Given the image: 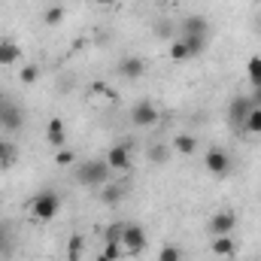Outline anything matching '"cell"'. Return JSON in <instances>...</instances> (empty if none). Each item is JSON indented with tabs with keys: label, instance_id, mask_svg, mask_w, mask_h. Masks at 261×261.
Here are the masks:
<instances>
[{
	"label": "cell",
	"instance_id": "1",
	"mask_svg": "<svg viewBox=\"0 0 261 261\" xmlns=\"http://www.w3.org/2000/svg\"><path fill=\"white\" fill-rule=\"evenodd\" d=\"M110 164H107V158H91V161H82L79 164V170H76V176H79V182L82 186H107L110 182Z\"/></svg>",
	"mask_w": 261,
	"mask_h": 261
},
{
	"label": "cell",
	"instance_id": "2",
	"mask_svg": "<svg viewBox=\"0 0 261 261\" xmlns=\"http://www.w3.org/2000/svg\"><path fill=\"white\" fill-rule=\"evenodd\" d=\"M58 210H61V197L55 195V192H40L31 200V216L37 222H52L58 216Z\"/></svg>",
	"mask_w": 261,
	"mask_h": 261
},
{
	"label": "cell",
	"instance_id": "3",
	"mask_svg": "<svg viewBox=\"0 0 261 261\" xmlns=\"http://www.w3.org/2000/svg\"><path fill=\"white\" fill-rule=\"evenodd\" d=\"M158 119H161V113H158V107L149 103V100H140L137 107H130V125H134V128H155Z\"/></svg>",
	"mask_w": 261,
	"mask_h": 261
},
{
	"label": "cell",
	"instance_id": "4",
	"mask_svg": "<svg viewBox=\"0 0 261 261\" xmlns=\"http://www.w3.org/2000/svg\"><path fill=\"white\" fill-rule=\"evenodd\" d=\"M234 228H237V213H234V210H219V213L210 219V225H206V231H210L213 237H228Z\"/></svg>",
	"mask_w": 261,
	"mask_h": 261
},
{
	"label": "cell",
	"instance_id": "5",
	"mask_svg": "<svg viewBox=\"0 0 261 261\" xmlns=\"http://www.w3.org/2000/svg\"><path fill=\"white\" fill-rule=\"evenodd\" d=\"M122 246L130 255H140L146 249V231L140 225H122Z\"/></svg>",
	"mask_w": 261,
	"mask_h": 261
},
{
	"label": "cell",
	"instance_id": "6",
	"mask_svg": "<svg viewBox=\"0 0 261 261\" xmlns=\"http://www.w3.org/2000/svg\"><path fill=\"white\" fill-rule=\"evenodd\" d=\"M203 167H206L213 176H225V173H231V158H228V152H222V149H210V152L203 155Z\"/></svg>",
	"mask_w": 261,
	"mask_h": 261
},
{
	"label": "cell",
	"instance_id": "7",
	"mask_svg": "<svg viewBox=\"0 0 261 261\" xmlns=\"http://www.w3.org/2000/svg\"><path fill=\"white\" fill-rule=\"evenodd\" d=\"M88 100H91V103L100 100L103 107H116V103H119V94H116L107 82H91V88H88Z\"/></svg>",
	"mask_w": 261,
	"mask_h": 261
},
{
	"label": "cell",
	"instance_id": "8",
	"mask_svg": "<svg viewBox=\"0 0 261 261\" xmlns=\"http://www.w3.org/2000/svg\"><path fill=\"white\" fill-rule=\"evenodd\" d=\"M107 164H110V170H119V173L130 170V149L128 146H113L107 152Z\"/></svg>",
	"mask_w": 261,
	"mask_h": 261
},
{
	"label": "cell",
	"instance_id": "9",
	"mask_svg": "<svg viewBox=\"0 0 261 261\" xmlns=\"http://www.w3.org/2000/svg\"><path fill=\"white\" fill-rule=\"evenodd\" d=\"M46 140H49V146L52 149H61V146H67V125L64 119H49V125H46Z\"/></svg>",
	"mask_w": 261,
	"mask_h": 261
},
{
	"label": "cell",
	"instance_id": "10",
	"mask_svg": "<svg viewBox=\"0 0 261 261\" xmlns=\"http://www.w3.org/2000/svg\"><path fill=\"white\" fill-rule=\"evenodd\" d=\"M0 125H6L9 130H18L24 125V113H21V107L18 103H3V113H0Z\"/></svg>",
	"mask_w": 261,
	"mask_h": 261
},
{
	"label": "cell",
	"instance_id": "11",
	"mask_svg": "<svg viewBox=\"0 0 261 261\" xmlns=\"http://www.w3.org/2000/svg\"><path fill=\"white\" fill-rule=\"evenodd\" d=\"M119 73L125 76V79H140L143 73H146V61L143 58H137V55H128V58H122V64H119Z\"/></svg>",
	"mask_w": 261,
	"mask_h": 261
},
{
	"label": "cell",
	"instance_id": "12",
	"mask_svg": "<svg viewBox=\"0 0 261 261\" xmlns=\"http://www.w3.org/2000/svg\"><path fill=\"white\" fill-rule=\"evenodd\" d=\"M18 58H21V49H18V43H12L9 37H3V40H0V67L18 64Z\"/></svg>",
	"mask_w": 261,
	"mask_h": 261
},
{
	"label": "cell",
	"instance_id": "13",
	"mask_svg": "<svg viewBox=\"0 0 261 261\" xmlns=\"http://www.w3.org/2000/svg\"><path fill=\"white\" fill-rule=\"evenodd\" d=\"M206 31H210V24H206L203 15H189L182 21V34L179 37H206Z\"/></svg>",
	"mask_w": 261,
	"mask_h": 261
},
{
	"label": "cell",
	"instance_id": "14",
	"mask_svg": "<svg viewBox=\"0 0 261 261\" xmlns=\"http://www.w3.org/2000/svg\"><path fill=\"white\" fill-rule=\"evenodd\" d=\"M249 110H252V100H249V97H234V100H231V110H228V113H231V122H234L237 128H243V119L249 116Z\"/></svg>",
	"mask_w": 261,
	"mask_h": 261
},
{
	"label": "cell",
	"instance_id": "15",
	"mask_svg": "<svg viewBox=\"0 0 261 261\" xmlns=\"http://www.w3.org/2000/svg\"><path fill=\"white\" fill-rule=\"evenodd\" d=\"M234 252H237V246H234L231 234L228 237H213V255L216 258H231Z\"/></svg>",
	"mask_w": 261,
	"mask_h": 261
},
{
	"label": "cell",
	"instance_id": "16",
	"mask_svg": "<svg viewBox=\"0 0 261 261\" xmlns=\"http://www.w3.org/2000/svg\"><path fill=\"white\" fill-rule=\"evenodd\" d=\"M173 149H176L179 155H195L197 140L192 137V134H176V137H173Z\"/></svg>",
	"mask_w": 261,
	"mask_h": 261
},
{
	"label": "cell",
	"instance_id": "17",
	"mask_svg": "<svg viewBox=\"0 0 261 261\" xmlns=\"http://www.w3.org/2000/svg\"><path fill=\"white\" fill-rule=\"evenodd\" d=\"M192 58V49H189V43L179 37L173 46H170V61H176V64H182V61H189Z\"/></svg>",
	"mask_w": 261,
	"mask_h": 261
},
{
	"label": "cell",
	"instance_id": "18",
	"mask_svg": "<svg viewBox=\"0 0 261 261\" xmlns=\"http://www.w3.org/2000/svg\"><path fill=\"white\" fill-rule=\"evenodd\" d=\"M246 76H249L252 88H258L261 85V55H252V58L246 61Z\"/></svg>",
	"mask_w": 261,
	"mask_h": 261
},
{
	"label": "cell",
	"instance_id": "19",
	"mask_svg": "<svg viewBox=\"0 0 261 261\" xmlns=\"http://www.w3.org/2000/svg\"><path fill=\"white\" fill-rule=\"evenodd\" d=\"M243 130L261 134V107H252V110H249V116L243 119Z\"/></svg>",
	"mask_w": 261,
	"mask_h": 261
},
{
	"label": "cell",
	"instance_id": "20",
	"mask_svg": "<svg viewBox=\"0 0 261 261\" xmlns=\"http://www.w3.org/2000/svg\"><path fill=\"white\" fill-rule=\"evenodd\" d=\"M55 164H58V167H73V164H76V152L67 149V146L55 149Z\"/></svg>",
	"mask_w": 261,
	"mask_h": 261
},
{
	"label": "cell",
	"instance_id": "21",
	"mask_svg": "<svg viewBox=\"0 0 261 261\" xmlns=\"http://www.w3.org/2000/svg\"><path fill=\"white\" fill-rule=\"evenodd\" d=\"M82 249H85V240H82L79 234H73V237H70V246H67V258L79 261L82 258Z\"/></svg>",
	"mask_w": 261,
	"mask_h": 261
},
{
	"label": "cell",
	"instance_id": "22",
	"mask_svg": "<svg viewBox=\"0 0 261 261\" xmlns=\"http://www.w3.org/2000/svg\"><path fill=\"white\" fill-rule=\"evenodd\" d=\"M37 79H40V67L37 64H24L21 67V73H18V82H21V85H34Z\"/></svg>",
	"mask_w": 261,
	"mask_h": 261
},
{
	"label": "cell",
	"instance_id": "23",
	"mask_svg": "<svg viewBox=\"0 0 261 261\" xmlns=\"http://www.w3.org/2000/svg\"><path fill=\"white\" fill-rule=\"evenodd\" d=\"M100 197H103V203H119V200H122V189H119V186H116V182L110 179V182L103 186Z\"/></svg>",
	"mask_w": 261,
	"mask_h": 261
},
{
	"label": "cell",
	"instance_id": "24",
	"mask_svg": "<svg viewBox=\"0 0 261 261\" xmlns=\"http://www.w3.org/2000/svg\"><path fill=\"white\" fill-rule=\"evenodd\" d=\"M43 21H46L49 28H55V24H61V21H64V9H61V6H49V9L43 12Z\"/></svg>",
	"mask_w": 261,
	"mask_h": 261
},
{
	"label": "cell",
	"instance_id": "25",
	"mask_svg": "<svg viewBox=\"0 0 261 261\" xmlns=\"http://www.w3.org/2000/svg\"><path fill=\"white\" fill-rule=\"evenodd\" d=\"M103 255H110L113 261H119L125 255V246H122V240H107L103 243Z\"/></svg>",
	"mask_w": 261,
	"mask_h": 261
},
{
	"label": "cell",
	"instance_id": "26",
	"mask_svg": "<svg viewBox=\"0 0 261 261\" xmlns=\"http://www.w3.org/2000/svg\"><path fill=\"white\" fill-rule=\"evenodd\" d=\"M158 261H182V249L179 246H161V252H158Z\"/></svg>",
	"mask_w": 261,
	"mask_h": 261
},
{
	"label": "cell",
	"instance_id": "27",
	"mask_svg": "<svg viewBox=\"0 0 261 261\" xmlns=\"http://www.w3.org/2000/svg\"><path fill=\"white\" fill-rule=\"evenodd\" d=\"M12 155H15V149H12L6 140H0V164H9V161H12Z\"/></svg>",
	"mask_w": 261,
	"mask_h": 261
},
{
	"label": "cell",
	"instance_id": "28",
	"mask_svg": "<svg viewBox=\"0 0 261 261\" xmlns=\"http://www.w3.org/2000/svg\"><path fill=\"white\" fill-rule=\"evenodd\" d=\"M249 100H252V107H261V85L252 88V97H249Z\"/></svg>",
	"mask_w": 261,
	"mask_h": 261
},
{
	"label": "cell",
	"instance_id": "29",
	"mask_svg": "<svg viewBox=\"0 0 261 261\" xmlns=\"http://www.w3.org/2000/svg\"><path fill=\"white\" fill-rule=\"evenodd\" d=\"M152 158H155V161H164V158H167V155H164V149H161V146H158V149H152Z\"/></svg>",
	"mask_w": 261,
	"mask_h": 261
},
{
	"label": "cell",
	"instance_id": "30",
	"mask_svg": "<svg viewBox=\"0 0 261 261\" xmlns=\"http://www.w3.org/2000/svg\"><path fill=\"white\" fill-rule=\"evenodd\" d=\"M94 3H100V6H116L119 0H94Z\"/></svg>",
	"mask_w": 261,
	"mask_h": 261
},
{
	"label": "cell",
	"instance_id": "31",
	"mask_svg": "<svg viewBox=\"0 0 261 261\" xmlns=\"http://www.w3.org/2000/svg\"><path fill=\"white\" fill-rule=\"evenodd\" d=\"M94 261H113V258H110V255H103V252H100V255H97V258H94Z\"/></svg>",
	"mask_w": 261,
	"mask_h": 261
},
{
	"label": "cell",
	"instance_id": "32",
	"mask_svg": "<svg viewBox=\"0 0 261 261\" xmlns=\"http://www.w3.org/2000/svg\"><path fill=\"white\" fill-rule=\"evenodd\" d=\"M3 103H6V100H3V97H0V113H3Z\"/></svg>",
	"mask_w": 261,
	"mask_h": 261
},
{
	"label": "cell",
	"instance_id": "33",
	"mask_svg": "<svg viewBox=\"0 0 261 261\" xmlns=\"http://www.w3.org/2000/svg\"><path fill=\"white\" fill-rule=\"evenodd\" d=\"M0 240H3V231H0Z\"/></svg>",
	"mask_w": 261,
	"mask_h": 261
},
{
	"label": "cell",
	"instance_id": "34",
	"mask_svg": "<svg viewBox=\"0 0 261 261\" xmlns=\"http://www.w3.org/2000/svg\"><path fill=\"white\" fill-rule=\"evenodd\" d=\"M252 3H261V0H252Z\"/></svg>",
	"mask_w": 261,
	"mask_h": 261
}]
</instances>
